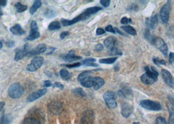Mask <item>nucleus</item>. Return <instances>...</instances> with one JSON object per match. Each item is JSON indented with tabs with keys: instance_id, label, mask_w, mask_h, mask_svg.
<instances>
[{
	"instance_id": "47",
	"label": "nucleus",
	"mask_w": 174,
	"mask_h": 124,
	"mask_svg": "<svg viewBox=\"0 0 174 124\" xmlns=\"http://www.w3.org/2000/svg\"><path fill=\"white\" fill-rule=\"evenodd\" d=\"M105 30L108 32H110V33H113V34H115V31L114 30V28L111 26V25H108V26H106Z\"/></svg>"
},
{
	"instance_id": "23",
	"label": "nucleus",
	"mask_w": 174,
	"mask_h": 124,
	"mask_svg": "<svg viewBox=\"0 0 174 124\" xmlns=\"http://www.w3.org/2000/svg\"><path fill=\"white\" fill-rule=\"evenodd\" d=\"M121 29L130 35L136 36V34H137L135 29L130 26H123L121 27Z\"/></svg>"
},
{
	"instance_id": "2",
	"label": "nucleus",
	"mask_w": 174,
	"mask_h": 124,
	"mask_svg": "<svg viewBox=\"0 0 174 124\" xmlns=\"http://www.w3.org/2000/svg\"><path fill=\"white\" fill-rule=\"evenodd\" d=\"M8 95L12 99H18L21 97L24 93V89L22 85L18 82L12 84L8 89Z\"/></svg>"
},
{
	"instance_id": "9",
	"label": "nucleus",
	"mask_w": 174,
	"mask_h": 124,
	"mask_svg": "<svg viewBox=\"0 0 174 124\" xmlns=\"http://www.w3.org/2000/svg\"><path fill=\"white\" fill-rule=\"evenodd\" d=\"M152 43L154 44L165 56H166L168 55V48L167 44H166V43L163 39L160 38V37H155Z\"/></svg>"
},
{
	"instance_id": "52",
	"label": "nucleus",
	"mask_w": 174,
	"mask_h": 124,
	"mask_svg": "<svg viewBox=\"0 0 174 124\" xmlns=\"http://www.w3.org/2000/svg\"><path fill=\"white\" fill-rule=\"evenodd\" d=\"M6 44H7V47H12L14 46V41H8V42L6 43Z\"/></svg>"
},
{
	"instance_id": "19",
	"label": "nucleus",
	"mask_w": 174,
	"mask_h": 124,
	"mask_svg": "<svg viewBox=\"0 0 174 124\" xmlns=\"http://www.w3.org/2000/svg\"><path fill=\"white\" fill-rule=\"evenodd\" d=\"M28 52H29V44H26L22 50H20V51L16 52L14 56V60L18 61H20V60L23 59L25 56H26L27 55Z\"/></svg>"
},
{
	"instance_id": "42",
	"label": "nucleus",
	"mask_w": 174,
	"mask_h": 124,
	"mask_svg": "<svg viewBox=\"0 0 174 124\" xmlns=\"http://www.w3.org/2000/svg\"><path fill=\"white\" fill-rule=\"evenodd\" d=\"M52 86H53V88H57L61 90H63L64 88V86L61 83H60V82H56L54 84H53Z\"/></svg>"
},
{
	"instance_id": "14",
	"label": "nucleus",
	"mask_w": 174,
	"mask_h": 124,
	"mask_svg": "<svg viewBox=\"0 0 174 124\" xmlns=\"http://www.w3.org/2000/svg\"><path fill=\"white\" fill-rule=\"evenodd\" d=\"M161 74L165 83L171 88H173V78L171 73L166 69H163Z\"/></svg>"
},
{
	"instance_id": "31",
	"label": "nucleus",
	"mask_w": 174,
	"mask_h": 124,
	"mask_svg": "<svg viewBox=\"0 0 174 124\" xmlns=\"http://www.w3.org/2000/svg\"><path fill=\"white\" fill-rule=\"evenodd\" d=\"M15 8L16 10L18 12H22L26 11L27 9V6L22 5L21 3L18 2L15 4Z\"/></svg>"
},
{
	"instance_id": "33",
	"label": "nucleus",
	"mask_w": 174,
	"mask_h": 124,
	"mask_svg": "<svg viewBox=\"0 0 174 124\" xmlns=\"http://www.w3.org/2000/svg\"><path fill=\"white\" fill-rule=\"evenodd\" d=\"M72 92L74 93H75L76 95H78V96H80V97H85L86 96V93L84 92V90H83L82 88H76L75 89H74L72 90Z\"/></svg>"
},
{
	"instance_id": "45",
	"label": "nucleus",
	"mask_w": 174,
	"mask_h": 124,
	"mask_svg": "<svg viewBox=\"0 0 174 124\" xmlns=\"http://www.w3.org/2000/svg\"><path fill=\"white\" fill-rule=\"evenodd\" d=\"M105 33V30H103L102 28H98L96 30V34L97 35H102V34H104Z\"/></svg>"
},
{
	"instance_id": "22",
	"label": "nucleus",
	"mask_w": 174,
	"mask_h": 124,
	"mask_svg": "<svg viewBox=\"0 0 174 124\" xmlns=\"http://www.w3.org/2000/svg\"><path fill=\"white\" fill-rule=\"evenodd\" d=\"M10 31L12 34L16 35H22L25 34V33H26L24 30H23L22 26L18 24H16L14 25V26L11 27L10 28Z\"/></svg>"
},
{
	"instance_id": "46",
	"label": "nucleus",
	"mask_w": 174,
	"mask_h": 124,
	"mask_svg": "<svg viewBox=\"0 0 174 124\" xmlns=\"http://www.w3.org/2000/svg\"><path fill=\"white\" fill-rule=\"evenodd\" d=\"M103 48H104L103 45L101 43H98L96 45V46H95V51H101L103 50Z\"/></svg>"
},
{
	"instance_id": "38",
	"label": "nucleus",
	"mask_w": 174,
	"mask_h": 124,
	"mask_svg": "<svg viewBox=\"0 0 174 124\" xmlns=\"http://www.w3.org/2000/svg\"><path fill=\"white\" fill-rule=\"evenodd\" d=\"M155 123L156 124H167L165 118L162 116H159L156 119Z\"/></svg>"
},
{
	"instance_id": "17",
	"label": "nucleus",
	"mask_w": 174,
	"mask_h": 124,
	"mask_svg": "<svg viewBox=\"0 0 174 124\" xmlns=\"http://www.w3.org/2000/svg\"><path fill=\"white\" fill-rule=\"evenodd\" d=\"M48 109L53 114H57L61 113L62 110V106L59 101H53L50 103L48 105Z\"/></svg>"
},
{
	"instance_id": "50",
	"label": "nucleus",
	"mask_w": 174,
	"mask_h": 124,
	"mask_svg": "<svg viewBox=\"0 0 174 124\" xmlns=\"http://www.w3.org/2000/svg\"><path fill=\"white\" fill-rule=\"evenodd\" d=\"M52 86V82L50 80H45L44 82V84H43V86L44 87H46V88H48V87H50Z\"/></svg>"
},
{
	"instance_id": "48",
	"label": "nucleus",
	"mask_w": 174,
	"mask_h": 124,
	"mask_svg": "<svg viewBox=\"0 0 174 124\" xmlns=\"http://www.w3.org/2000/svg\"><path fill=\"white\" fill-rule=\"evenodd\" d=\"M169 61L172 65L173 64V61H174V54L173 52L169 53Z\"/></svg>"
},
{
	"instance_id": "59",
	"label": "nucleus",
	"mask_w": 174,
	"mask_h": 124,
	"mask_svg": "<svg viewBox=\"0 0 174 124\" xmlns=\"http://www.w3.org/2000/svg\"><path fill=\"white\" fill-rule=\"evenodd\" d=\"M132 124H140L139 122H134V123H133Z\"/></svg>"
},
{
	"instance_id": "11",
	"label": "nucleus",
	"mask_w": 174,
	"mask_h": 124,
	"mask_svg": "<svg viewBox=\"0 0 174 124\" xmlns=\"http://www.w3.org/2000/svg\"><path fill=\"white\" fill-rule=\"evenodd\" d=\"M118 93L120 97L128 99V100H132V99H133L132 90L130 87L127 86L126 84L122 85L121 88L118 91Z\"/></svg>"
},
{
	"instance_id": "16",
	"label": "nucleus",
	"mask_w": 174,
	"mask_h": 124,
	"mask_svg": "<svg viewBox=\"0 0 174 124\" xmlns=\"http://www.w3.org/2000/svg\"><path fill=\"white\" fill-rule=\"evenodd\" d=\"M47 51V46L45 44H39L38 46L36 47L31 51H29L27 54V56H36L39 55L40 54L44 53Z\"/></svg>"
},
{
	"instance_id": "32",
	"label": "nucleus",
	"mask_w": 174,
	"mask_h": 124,
	"mask_svg": "<svg viewBox=\"0 0 174 124\" xmlns=\"http://www.w3.org/2000/svg\"><path fill=\"white\" fill-rule=\"evenodd\" d=\"M40 33L39 31L34 33V34H31L29 35L26 39H25V41H34L35 39H38L39 37H40Z\"/></svg>"
},
{
	"instance_id": "44",
	"label": "nucleus",
	"mask_w": 174,
	"mask_h": 124,
	"mask_svg": "<svg viewBox=\"0 0 174 124\" xmlns=\"http://www.w3.org/2000/svg\"><path fill=\"white\" fill-rule=\"evenodd\" d=\"M100 3L103 7H108L110 5V0H101V1H100Z\"/></svg>"
},
{
	"instance_id": "12",
	"label": "nucleus",
	"mask_w": 174,
	"mask_h": 124,
	"mask_svg": "<svg viewBox=\"0 0 174 124\" xmlns=\"http://www.w3.org/2000/svg\"><path fill=\"white\" fill-rule=\"evenodd\" d=\"M134 107L129 103L124 102L121 104V113L123 117L128 118L133 113Z\"/></svg>"
},
{
	"instance_id": "4",
	"label": "nucleus",
	"mask_w": 174,
	"mask_h": 124,
	"mask_svg": "<svg viewBox=\"0 0 174 124\" xmlns=\"http://www.w3.org/2000/svg\"><path fill=\"white\" fill-rule=\"evenodd\" d=\"M116 98H117V93L114 92L108 91L103 95V99L106 103V105L108 108L110 109H115L118 106L117 102L115 101Z\"/></svg>"
},
{
	"instance_id": "5",
	"label": "nucleus",
	"mask_w": 174,
	"mask_h": 124,
	"mask_svg": "<svg viewBox=\"0 0 174 124\" xmlns=\"http://www.w3.org/2000/svg\"><path fill=\"white\" fill-rule=\"evenodd\" d=\"M140 105L143 108L150 110L159 111L162 109V105L159 102L149 100V99L140 101Z\"/></svg>"
},
{
	"instance_id": "18",
	"label": "nucleus",
	"mask_w": 174,
	"mask_h": 124,
	"mask_svg": "<svg viewBox=\"0 0 174 124\" xmlns=\"http://www.w3.org/2000/svg\"><path fill=\"white\" fill-rule=\"evenodd\" d=\"M117 38L114 36H110L105 40L104 44L106 48L110 50V51H112L115 48V44L117 43Z\"/></svg>"
},
{
	"instance_id": "3",
	"label": "nucleus",
	"mask_w": 174,
	"mask_h": 124,
	"mask_svg": "<svg viewBox=\"0 0 174 124\" xmlns=\"http://www.w3.org/2000/svg\"><path fill=\"white\" fill-rule=\"evenodd\" d=\"M92 71H85L81 73L78 77V80L80 82L81 85L87 88H89L93 85V77L92 76Z\"/></svg>"
},
{
	"instance_id": "36",
	"label": "nucleus",
	"mask_w": 174,
	"mask_h": 124,
	"mask_svg": "<svg viewBox=\"0 0 174 124\" xmlns=\"http://www.w3.org/2000/svg\"><path fill=\"white\" fill-rule=\"evenodd\" d=\"M144 36H145V38H146L147 41H150V42H151V43H153V39H154V38H155V37H153L151 35L150 31L148 29H147L146 32H145Z\"/></svg>"
},
{
	"instance_id": "57",
	"label": "nucleus",
	"mask_w": 174,
	"mask_h": 124,
	"mask_svg": "<svg viewBox=\"0 0 174 124\" xmlns=\"http://www.w3.org/2000/svg\"><path fill=\"white\" fill-rule=\"evenodd\" d=\"M3 47V43L1 41H0V49H2Z\"/></svg>"
},
{
	"instance_id": "39",
	"label": "nucleus",
	"mask_w": 174,
	"mask_h": 124,
	"mask_svg": "<svg viewBox=\"0 0 174 124\" xmlns=\"http://www.w3.org/2000/svg\"><path fill=\"white\" fill-rule=\"evenodd\" d=\"M66 67H68V68H75V67H80L81 65V64L79 63V62H76V63H74L72 64H65L64 65Z\"/></svg>"
},
{
	"instance_id": "6",
	"label": "nucleus",
	"mask_w": 174,
	"mask_h": 124,
	"mask_svg": "<svg viewBox=\"0 0 174 124\" xmlns=\"http://www.w3.org/2000/svg\"><path fill=\"white\" fill-rule=\"evenodd\" d=\"M171 11V2L168 1L161 8L160 11V18L163 24H166L169 19Z\"/></svg>"
},
{
	"instance_id": "40",
	"label": "nucleus",
	"mask_w": 174,
	"mask_h": 124,
	"mask_svg": "<svg viewBox=\"0 0 174 124\" xmlns=\"http://www.w3.org/2000/svg\"><path fill=\"white\" fill-rule=\"evenodd\" d=\"M139 9V6L138 4L136 3H132V5L129 7V10L130 11H138Z\"/></svg>"
},
{
	"instance_id": "43",
	"label": "nucleus",
	"mask_w": 174,
	"mask_h": 124,
	"mask_svg": "<svg viewBox=\"0 0 174 124\" xmlns=\"http://www.w3.org/2000/svg\"><path fill=\"white\" fill-rule=\"evenodd\" d=\"M95 61H96V60H95V58H87V59H85V60H84V61H83L82 64L84 65H85L87 64L95 63Z\"/></svg>"
},
{
	"instance_id": "15",
	"label": "nucleus",
	"mask_w": 174,
	"mask_h": 124,
	"mask_svg": "<svg viewBox=\"0 0 174 124\" xmlns=\"http://www.w3.org/2000/svg\"><path fill=\"white\" fill-rule=\"evenodd\" d=\"M47 93V89L46 88H43V89H41L39 90L38 91H37V92H35L34 93H32L31 94H30V96H29L27 98V102H33L37 99H38L39 98H40L42 96H44L45 94Z\"/></svg>"
},
{
	"instance_id": "55",
	"label": "nucleus",
	"mask_w": 174,
	"mask_h": 124,
	"mask_svg": "<svg viewBox=\"0 0 174 124\" xmlns=\"http://www.w3.org/2000/svg\"><path fill=\"white\" fill-rule=\"evenodd\" d=\"M49 49H50V52H48L47 54V55L51 54H52L53 52L55 51V50H56V48H53V47H50Z\"/></svg>"
},
{
	"instance_id": "10",
	"label": "nucleus",
	"mask_w": 174,
	"mask_h": 124,
	"mask_svg": "<svg viewBox=\"0 0 174 124\" xmlns=\"http://www.w3.org/2000/svg\"><path fill=\"white\" fill-rule=\"evenodd\" d=\"M95 121V113L92 110H88L83 113L80 124H93Z\"/></svg>"
},
{
	"instance_id": "41",
	"label": "nucleus",
	"mask_w": 174,
	"mask_h": 124,
	"mask_svg": "<svg viewBox=\"0 0 174 124\" xmlns=\"http://www.w3.org/2000/svg\"><path fill=\"white\" fill-rule=\"evenodd\" d=\"M120 22H121V23L122 24L126 25V24H128V23H131L132 20L130 18H128L127 17H123L121 19V21Z\"/></svg>"
},
{
	"instance_id": "20",
	"label": "nucleus",
	"mask_w": 174,
	"mask_h": 124,
	"mask_svg": "<svg viewBox=\"0 0 174 124\" xmlns=\"http://www.w3.org/2000/svg\"><path fill=\"white\" fill-rule=\"evenodd\" d=\"M82 58V57L81 56H78L75 55V51H73V50L70 51L65 56V57H63V60H65L66 61H69V62L81 60Z\"/></svg>"
},
{
	"instance_id": "58",
	"label": "nucleus",
	"mask_w": 174,
	"mask_h": 124,
	"mask_svg": "<svg viewBox=\"0 0 174 124\" xmlns=\"http://www.w3.org/2000/svg\"><path fill=\"white\" fill-rule=\"evenodd\" d=\"M3 15V12H2V10L0 9V18L2 17V16Z\"/></svg>"
},
{
	"instance_id": "8",
	"label": "nucleus",
	"mask_w": 174,
	"mask_h": 124,
	"mask_svg": "<svg viewBox=\"0 0 174 124\" xmlns=\"http://www.w3.org/2000/svg\"><path fill=\"white\" fill-rule=\"evenodd\" d=\"M91 16H89L87 12L84 11V12L81 13L80 15H79L78 16H77L76 17L74 18L72 20H66V19H62L61 20V24L63 25L64 26H71V25H73L74 24H76L78 22H80L82 21V20H87L88 18H89Z\"/></svg>"
},
{
	"instance_id": "24",
	"label": "nucleus",
	"mask_w": 174,
	"mask_h": 124,
	"mask_svg": "<svg viewBox=\"0 0 174 124\" xmlns=\"http://www.w3.org/2000/svg\"><path fill=\"white\" fill-rule=\"evenodd\" d=\"M12 121V116L10 114H3L0 118V124H10Z\"/></svg>"
},
{
	"instance_id": "56",
	"label": "nucleus",
	"mask_w": 174,
	"mask_h": 124,
	"mask_svg": "<svg viewBox=\"0 0 174 124\" xmlns=\"http://www.w3.org/2000/svg\"><path fill=\"white\" fill-rule=\"evenodd\" d=\"M5 102H3V101L0 102V112L2 111V110L4 108V106H5Z\"/></svg>"
},
{
	"instance_id": "35",
	"label": "nucleus",
	"mask_w": 174,
	"mask_h": 124,
	"mask_svg": "<svg viewBox=\"0 0 174 124\" xmlns=\"http://www.w3.org/2000/svg\"><path fill=\"white\" fill-rule=\"evenodd\" d=\"M44 15H45V16H46V17L50 18H53V17H54V16H56V12L53 10L47 9V11L45 12Z\"/></svg>"
},
{
	"instance_id": "54",
	"label": "nucleus",
	"mask_w": 174,
	"mask_h": 124,
	"mask_svg": "<svg viewBox=\"0 0 174 124\" xmlns=\"http://www.w3.org/2000/svg\"><path fill=\"white\" fill-rule=\"evenodd\" d=\"M114 31H115V33H118V34H119V35H124L123 33L121 30H119L118 28H114Z\"/></svg>"
},
{
	"instance_id": "13",
	"label": "nucleus",
	"mask_w": 174,
	"mask_h": 124,
	"mask_svg": "<svg viewBox=\"0 0 174 124\" xmlns=\"http://www.w3.org/2000/svg\"><path fill=\"white\" fill-rule=\"evenodd\" d=\"M158 16L157 15H153L146 20V24L149 30H155L158 25Z\"/></svg>"
},
{
	"instance_id": "53",
	"label": "nucleus",
	"mask_w": 174,
	"mask_h": 124,
	"mask_svg": "<svg viewBox=\"0 0 174 124\" xmlns=\"http://www.w3.org/2000/svg\"><path fill=\"white\" fill-rule=\"evenodd\" d=\"M7 0H0V6L5 7L7 5Z\"/></svg>"
},
{
	"instance_id": "27",
	"label": "nucleus",
	"mask_w": 174,
	"mask_h": 124,
	"mask_svg": "<svg viewBox=\"0 0 174 124\" xmlns=\"http://www.w3.org/2000/svg\"><path fill=\"white\" fill-rule=\"evenodd\" d=\"M118 60V57H108V58L105 59H101L99 60V63L103 64H112Z\"/></svg>"
},
{
	"instance_id": "28",
	"label": "nucleus",
	"mask_w": 174,
	"mask_h": 124,
	"mask_svg": "<svg viewBox=\"0 0 174 124\" xmlns=\"http://www.w3.org/2000/svg\"><path fill=\"white\" fill-rule=\"evenodd\" d=\"M102 10V8L100 7H89L88 9H86L85 11L88 13L89 16L92 15L96 12H98L99 11Z\"/></svg>"
},
{
	"instance_id": "7",
	"label": "nucleus",
	"mask_w": 174,
	"mask_h": 124,
	"mask_svg": "<svg viewBox=\"0 0 174 124\" xmlns=\"http://www.w3.org/2000/svg\"><path fill=\"white\" fill-rule=\"evenodd\" d=\"M44 59L42 56H35L31 61V63L27 65V70L30 72H35L37 71L44 64Z\"/></svg>"
},
{
	"instance_id": "30",
	"label": "nucleus",
	"mask_w": 174,
	"mask_h": 124,
	"mask_svg": "<svg viewBox=\"0 0 174 124\" xmlns=\"http://www.w3.org/2000/svg\"><path fill=\"white\" fill-rule=\"evenodd\" d=\"M61 28V24L60 22L58 21H53L49 24L48 30H60Z\"/></svg>"
},
{
	"instance_id": "26",
	"label": "nucleus",
	"mask_w": 174,
	"mask_h": 124,
	"mask_svg": "<svg viewBox=\"0 0 174 124\" xmlns=\"http://www.w3.org/2000/svg\"><path fill=\"white\" fill-rule=\"evenodd\" d=\"M60 76L61 77V78H63V80H69V79L71 78V77L72 76V74L71 73L69 74L67 70L65 69H61L60 72Z\"/></svg>"
},
{
	"instance_id": "49",
	"label": "nucleus",
	"mask_w": 174,
	"mask_h": 124,
	"mask_svg": "<svg viewBox=\"0 0 174 124\" xmlns=\"http://www.w3.org/2000/svg\"><path fill=\"white\" fill-rule=\"evenodd\" d=\"M69 35V31H63L60 35V39H64L66 37L68 36Z\"/></svg>"
},
{
	"instance_id": "21",
	"label": "nucleus",
	"mask_w": 174,
	"mask_h": 124,
	"mask_svg": "<svg viewBox=\"0 0 174 124\" xmlns=\"http://www.w3.org/2000/svg\"><path fill=\"white\" fill-rule=\"evenodd\" d=\"M105 82L103 78L99 77H96L93 78L92 86H93L95 90H98L105 85Z\"/></svg>"
},
{
	"instance_id": "29",
	"label": "nucleus",
	"mask_w": 174,
	"mask_h": 124,
	"mask_svg": "<svg viewBox=\"0 0 174 124\" xmlns=\"http://www.w3.org/2000/svg\"><path fill=\"white\" fill-rule=\"evenodd\" d=\"M24 124H41L39 119L33 117H28L24 119Z\"/></svg>"
},
{
	"instance_id": "51",
	"label": "nucleus",
	"mask_w": 174,
	"mask_h": 124,
	"mask_svg": "<svg viewBox=\"0 0 174 124\" xmlns=\"http://www.w3.org/2000/svg\"><path fill=\"white\" fill-rule=\"evenodd\" d=\"M159 61H160V60L158 58V57H153V61L154 62V64L155 65H156L157 66H160Z\"/></svg>"
},
{
	"instance_id": "25",
	"label": "nucleus",
	"mask_w": 174,
	"mask_h": 124,
	"mask_svg": "<svg viewBox=\"0 0 174 124\" xmlns=\"http://www.w3.org/2000/svg\"><path fill=\"white\" fill-rule=\"evenodd\" d=\"M42 5V2L39 0H37V1H35L34 2V4H33V5L31 7L30 9V12L31 15H34L35 12L37 11V9H39V8Z\"/></svg>"
},
{
	"instance_id": "1",
	"label": "nucleus",
	"mask_w": 174,
	"mask_h": 124,
	"mask_svg": "<svg viewBox=\"0 0 174 124\" xmlns=\"http://www.w3.org/2000/svg\"><path fill=\"white\" fill-rule=\"evenodd\" d=\"M144 69L146 71V73L141 76V81L142 82V83L146 85H151L154 84L158 80L159 74L156 69L153 66H151V67L146 66Z\"/></svg>"
},
{
	"instance_id": "34",
	"label": "nucleus",
	"mask_w": 174,
	"mask_h": 124,
	"mask_svg": "<svg viewBox=\"0 0 174 124\" xmlns=\"http://www.w3.org/2000/svg\"><path fill=\"white\" fill-rule=\"evenodd\" d=\"M38 31V26L35 21H32L30 25V34Z\"/></svg>"
},
{
	"instance_id": "37",
	"label": "nucleus",
	"mask_w": 174,
	"mask_h": 124,
	"mask_svg": "<svg viewBox=\"0 0 174 124\" xmlns=\"http://www.w3.org/2000/svg\"><path fill=\"white\" fill-rule=\"evenodd\" d=\"M111 52V54L112 55H115V56H121L123 54V52L121 50H120L118 48H115L114 50H112V51H110Z\"/></svg>"
}]
</instances>
